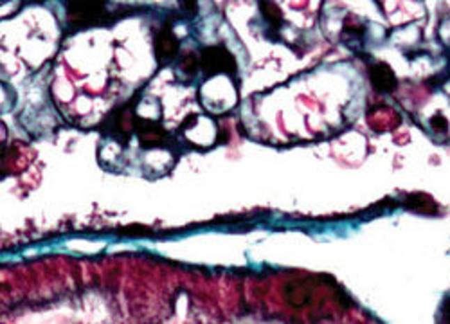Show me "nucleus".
<instances>
[{"label": "nucleus", "mask_w": 450, "mask_h": 324, "mask_svg": "<svg viewBox=\"0 0 450 324\" xmlns=\"http://www.w3.org/2000/svg\"><path fill=\"white\" fill-rule=\"evenodd\" d=\"M260 8L265 20L270 22L274 27H279V24L283 22V13H281V9H279V6L274 4L272 0H261Z\"/></svg>", "instance_id": "8"}, {"label": "nucleus", "mask_w": 450, "mask_h": 324, "mask_svg": "<svg viewBox=\"0 0 450 324\" xmlns=\"http://www.w3.org/2000/svg\"><path fill=\"white\" fill-rule=\"evenodd\" d=\"M203 72L208 76L212 74H234L236 72V60L224 45H212V47L203 49L202 58H200Z\"/></svg>", "instance_id": "2"}, {"label": "nucleus", "mask_w": 450, "mask_h": 324, "mask_svg": "<svg viewBox=\"0 0 450 324\" xmlns=\"http://www.w3.org/2000/svg\"><path fill=\"white\" fill-rule=\"evenodd\" d=\"M180 6H182V9L186 11V13L191 15V17H195L196 9H199L196 0H180Z\"/></svg>", "instance_id": "10"}, {"label": "nucleus", "mask_w": 450, "mask_h": 324, "mask_svg": "<svg viewBox=\"0 0 450 324\" xmlns=\"http://www.w3.org/2000/svg\"><path fill=\"white\" fill-rule=\"evenodd\" d=\"M369 78L378 92H393L396 88V76L387 63L373 65L369 70Z\"/></svg>", "instance_id": "5"}, {"label": "nucleus", "mask_w": 450, "mask_h": 324, "mask_svg": "<svg viewBox=\"0 0 450 324\" xmlns=\"http://www.w3.org/2000/svg\"><path fill=\"white\" fill-rule=\"evenodd\" d=\"M200 61L196 60V56L193 52H186L180 60V69L187 74H195L196 69H199Z\"/></svg>", "instance_id": "9"}, {"label": "nucleus", "mask_w": 450, "mask_h": 324, "mask_svg": "<svg viewBox=\"0 0 450 324\" xmlns=\"http://www.w3.org/2000/svg\"><path fill=\"white\" fill-rule=\"evenodd\" d=\"M405 206L407 208L416 209V211L430 213V215H434V213L437 211L436 203L428 199L427 194H411V196H409V200L405 202Z\"/></svg>", "instance_id": "7"}, {"label": "nucleus", "mask_w": 450, "mask_h": 324, "mask_svg": "<svg viewBox=\"0 0 450 324\" xmlns=\"http://www.w3.org/2000/svg\"><path fill=\"white\" fill-rule=\"evenodd\" d=\"M178 54V40L171 31L160 29L155 36V56L160 63L175 60Z\"/></svg>", "instance_id": "3"}, {"label": "nucleus", "mask_w": 450, "mask_h": 324, "mask_svg": "<svg viewBox=\"0 0 450 324\" xmlns=\"http://www.w3.org/2000/svg\"><path fill=\"white\" fill-rule=\"evenodd\" d=\"M430 123H433V128L437 130V132H443V130H447V125H449V123H447V119L442 116V114H437V116H434L433 121H430Z\"/></svg>", "instance_id": "11"}, {"label": "nucleus", "mask_w": 450, "mask_h": 324, "mask_svg": "<svg viewBox=\"0 0 450 324\" xmlns=\"http://www.w3.org/2000/svg\"><path fill=\"white\" fill-rule=\"evenodd\" d=\"M67 18L74 26H98L109 18L103 0H69Z\"/></svg>", "instance_id": "1"}, {"label": "nucleus", "mask_w": 450, "mask_h": 324, "mask_svg": "<svg viewBox=\"0 0 450 324\" xmlns=\"http://www.w3.org/2000/svg\"><path fill=\"white\" fill-rule=\"evenodd\" d=\"M135 132H137L139 141H141V144H143L144 148L162 146L166 137H168L164 130H162V126H159L157 123L143 121V119H137Z\"/></svg>", "instance_id": "4"}, {"label": "nucleus", "mask_w": 450, "mask_h": 324, "mask_svg": "<svg viewBox=\"0 0 450 324\" xmlns=\"http://www.w3.org/2000/svg\"><path fill=\"white\" fill-rule=\"evenodd\" d=\"M285 299L292 308H304L312 304V288L304 283H288L285 288Z\"/></svg>", "instance_id": "6"}]
</instances>
